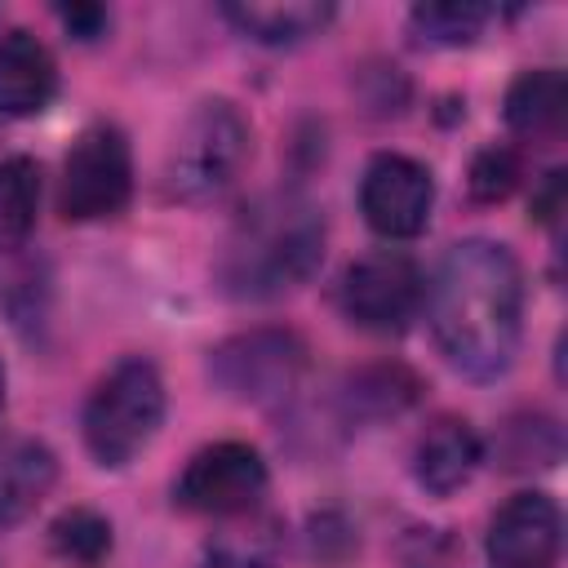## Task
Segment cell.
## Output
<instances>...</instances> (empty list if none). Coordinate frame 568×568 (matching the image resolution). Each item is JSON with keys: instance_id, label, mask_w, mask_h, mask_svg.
I'll use <instances>...</instances> for the list:
<instances>
[{"instance_id": "6da1fadb", "label": "cell", "mask_w": 568, "mask_h": 568, "mask_svg": "<svg viewBox=\"0 0 568 568\" xmlns=\"http://www.w3.org/2000/svg\"><path fill=\"white\" fill-rule=\"evenodd\" d=\"M426 315L444 359L470 377L493 382L515 364L524 337V271L519 257L484 235L457 240L430 284Z\"/></svg>"}, {"instance_id": "7a4b0ae2", "label": "cell", "mask_w": 568, "mask_h": 568, "mask_svg": "<svg viewBox=\"0 0 568 568\" xmlns=\"http://www.w3.org/2000/svg\"><path fill=\"white\" fill-rule=\"evenodd\" d=\"M324 262V213L306 195L257 200L226 235L217 280L231 297L266 302L302 288Z\"/></svg>"}, {"instance_id": "3957f363", "label": "cell", "mask_w": 568, "mask_h": 568, "mask_svg": "<svg viewBox=\"0 0 568 568\" xmlns=\"http://www.w3.org/2000/svg\"><path fill=\"white\" fill-rule=\"evenodd\" d=\"M164 377L151 359L129 355L120 359L93 390L80 417L84 430V448L98 466L120 470L129 466L155 435L164 422Z\"/></svg>"}, {"instance_id": "277c9868", "label": "cell", "mask_w": 568, "mask_h": 568, "mask_svg": "<svg viewBox=\"0 0 568 568\" xmlns=\"http://www.w3.org/2000/svg\"><path fill=\"white\" fill-rule=\"evenodd\" d=\"M248 160V120L226 98H204L178 129L169 160H164V186L182 204H209L217 200L235 173Z\"/></svg>"}, {"instance_id": "5b68a950", "label": "cell", "mask_w": 568, "mask_h": 568, "mask_svg": "<svg viewBox=\"0 0 568 568\" xmlns=\"http://www.w3.org/2000/svg\"><path fill=\"white\" fill-rule=\"evenodd\" d=\"M306 373V342L293 328H244L209 351V382L253 408H275L284 404Z\"/></svg>"}, {"instance_id": "8992f818", "label": "cell", "mask_w": 568, "mask_h": 568, "mask_svg": "<svg viewBox=\"0 0 568 568\" xmlns=\"http://www.w3.org/2000/svg\"><path fill=\"white\" fill-rule=\"evenodd\" d=\"M133 200V151L129 138L98 120L80 129L62 160V186H58V213L67 222H106L120 217Z\"/></svg>"}, {"instance_id": "52a82bcc", "label": "cell", "mask_w": 568, "mask_h": 568, "mask_svg": "<svg viewBox=\"0 0 568 568\" xmlns=\"http://www.w3.org/2000/svg\"><path fill=\"white\" fill-rule=\"evenodd\" d=\"M266 462L253 444L244 439H217L209 448H200L178 484H173V501L191 515H209V519H244L253 515V506L266 493Z\"/></svg>"}, {"instance_id": "ba28073f", "label": "cell", "mask_w": 568, "mask_h": 568, "mask_svg": "<svg viewBox=\"0 0 568 568\" xmlns=\"http://www.w3.org/2000/svg\"><path fill=\"white\" fill-rule=\"evenodd\" d=\"M337 302L351 324L368 333H399L426 302V280L408 253L377 248L346 266L337 284Z\"/></svg>"}, {"instance_id": "9c48e42d", "label": "cell", "mask_w": 568, "mask_h": 568, "mask_svg": "<svg viewBox=\"0 0 568 568\" xmlns=\"http://www.w3.org/2000/svg\"><path fill=\"white\" fill-rule=\"evenodd\" d=\"M435 209V178L404 151H382L359 178V213L382 240H413Z\"/></svg>"}, {"instance_id": "30bf717a", "label": "cell", "mask_w": 568, "mask_h": 568, "mask_svg": "<svg viewBox=\"0 0 568 568\" xmlns=\"http://www.w3.org/2000/svg\"><path fill=\"white\" fill-rule=\"evenodd\" d=\"M564 541V515L546 493H515L488 519V564L493 568H550Z\"/></svg>"}, {"instance_id": "8fae6325", "label": "cell", "mask_w": 568, "mask_h": 568, "mask_svg": "<svg viewBox=\"0 0 568 568\" xmlns=\"http://www.w3.org/2000/svg\"><path fill=\"white\" fill-rule=\"evenodd\" d=\"M58 98V62L49 44L22 27L0 36V115L27 120Z\"/></svg>"}, {"instance_id": "7c38bea8", "label": "cell", "mask_w": 568, "mask_h": 568, "mask_svg": "<svg viewBox=\"0 0 568 568\" xmlns=\"http://www.w3.org/2000/svg\"><path fill=\"white\" fill-rule=\"evenodd\" d=\"M479 462H484V444H479L475 426L466 417H439L422 430V439L413 448V479L430 497H448L462 484H470Z\"/></svg>"}, {"instance_id": "4fadbf2b", "label": "cell", "mask_w": 568, "mask_h": 568, "mask_svg": "<svg viewBox=\"0 0 568 568\" xmlns=\"http://www.w3.org/2000/svg\"><path fill=\"white\" fill-rule=\"evenodd\" d=\"M58 484V457L31 435H0V528L22 524Z\"/></svg>"}, {"instance_id": "5bb4252c", "label": "cell", "mask_w": 568, "mask_h": 568, "mask_svg": "<svg viewBox=\"0 0 568 568\" xmlns=\"http://www.w3.org/2000/svg\"><path fill=\"white\" fill-rule=\"evenodd\" d=\"M333 13L337 9L328 0H240V4H222V18L257 44L311 40L333 22Z\"/></svg>"}, {"instance_id": "9a60e30c", "label": "cell", "mask_w": 568, "mask_h": 568, "mask_svg": "<svg viewBox=\"0 0 568 568\" xmlns=\"http://www.w3.org/2000/svg\"><path fill=\"white\" fill-rule=\"evenodd\" d=\"M568 111V80L555 67L519 71L506 89V124L524 138H550L559 133Z\"/></svg>"}, {"instance_id": "2e32d148", "label": "cell", "mask_w": 568, "mask_h": 568, "mask_svg": "<svg viewBox=\"0 0 568 568\" xmlns=\"http://www.w3.org/2000/svg\"><path fill=\"white\" fill-rule=\"evenodd\" d=\"M417 390H422V382L408 368H399V364H373V368H359L346 382L342 399H346V413L351 417L382 422V417H399L404 408H413L417 404Z\"/></svg>"}, {"instance_id": "e0dca14e", "label": "cell", "mask_w": 568, "mask_h": 568, "mask_svg": "<svg viewBox=\"0 0 568 568\" xmlns=\"http://www.w3.org/2000/svg\"><path fill=\"white\" fill-rule=\"evenodd\" d=\"M40 213V164L31 155L0 160V253L22 248Z\"/></svg>"}, {"instance_id": "ac0fdd59", "label": "cell", "mask_w": 568, "mask_h": 568, "mask_svg": "<svg viewBox=\"0 0 568 568\" xmlns=\"http://www.w3.org/2000/svg\"><path fill=\"white\" fill-rule=\"evenodd\" d=\"M49 550L71 568H98L111 555V524L93 506H71L49 524Z\"/></svg>"}, {"instance_id": "d6986e66", "label": "cell", "mask_w": 568, "mask_h": 568, "mask_svg": "<svg viewBox=\"0 0 568 568\" xmlns=\"http://www.w3.org/2000/svg\"><path fill=\"white\" fill-rule=\"evenodd\" d=\"M275 559H280V532L271 519H257L217 532L195 568H275Z\"/></svg>"}, {"instance_id": "ffe728a7", "label": "cell", "mask_w": 568, "mask_h": 568, "mask_svg": "<svg viewBox=\"0 0 568 568\" xmlns=\"http://www.w3.org/2000/svg\"><path fill=\"white\" fill-rule=\"evenodd\" d=\"M493 22V9L488 4H470V0H439V4H417L408 13V27L417 40L426 44H470L484 27Z\"/></svg>"}, {"instance_id": "44dd1931", "label": "cell", "mask_w": 568, "mask_h": 568, "mask_svg": "<svg viewBox=\"0 0 568 568\" xmlns=\"http://www.w3.org/2000/svg\"><path fill=\"white\" fill-rule=\"evenodd\" d=\"M497 453L510 470H528V466H555L559 462V426L550 417H519L501 430Z\"/></svg>"}, {"instance_id": "7402d4cb", "label": "cell", "mask_w": 568, "mask_h": 568, "mask_svg": "<svg viewBox=\"0 0 568 568\" xmlns=\"http://www.w3.org/2000/svg\"><path fill=\"white\" fill-rule=\"evenodd\" d=\"M524 178V164H519V151L510 146H484L470 164V195L484 200V204H497L506 200Z\"/></svg>"}, {"instance_id": "603a6c76", "label": "cell", "mask_w": 568, "mask_h": 568, "mask_svg": "<svg viewBox=\"0 0 568 568\" xmlns=\"http://www.w3.org/2000/svg\"><path fill=\"white\" fill-rule=\"evenodd\" d=\"M58 18H62L67 36H75V40H98L111 27V13L102 4H62Z\"/></svg>"}, {"instance_id": "cb8c5ba5", "label": "cell", "mask_w": 568, "mask_h": 568, "mask_svg": "<svg viewBox=\"0 0 568 568\" xmlns=\"http://www.w3.org/2000/svg\"><path fill=\"white\" fill-rule=\"evenodd\" d=\"M4 386H9V377H4V364H0V413H4Z\"/></svg>"}]
</instances>
